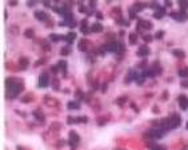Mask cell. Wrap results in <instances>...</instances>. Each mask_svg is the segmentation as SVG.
Returning <instances> with one entry per match:
<instances>
[{
  "mask_svg": "<svg viewBox=\"0 0 188 150\" xmlns=\"http://www.w3.org/2000/svg\"><path fill=\"white\" fill-rule=\"evenodd\" d=\"M43 4H44V6H45V7H51V4H49L48 2H44Z\"/></svg>",
  "mask_w": 188,
  "mask_h": 150,
  "instance_id": "db71d44e",
  "label": "cell"
},
{
  "mask_svg": "<svg viewBox=\"0 0 188 150\" xmlns=\"http://www.w3.org/2000/svg\"><path fill=\"white\" fill-rule=\"evenodd\" d=\"M179 76L181 78H188V68H183L179 71Z\"/></svg>",
  "mask_w": 188,
  "mask_h": 150,
  "instance_id": "484cf974",
  "label": "cell"
},
{
  "mask_svg": "<svg viewBox=\"0 0 188 150\" xmlns=\"http://www.w3.org/2000/svg\"><path fill=\"white\" fill-rule=\"evenodd\" d=\"M163 134H164V130H163L162 128H153V129L149 130V132L144 135V137H148L149 141H155V139L162 138Z\"/></svg>",
  "mask_w": 188,
  "mask_h": 150,
  "instance_id": "7a4b0ae2",
  "label": "cell"
},
{
  "mask_svg": "<svg viewBox=\"0 0 188 150\" xmlns=\"http://www.w3.org/2000/svg\"><path fill=\"white\" fill-rule=\"evenodd\" d=\"M49 84V76L48 73H41V76L39 77V81H37V85H39V88H47Z\"/></svg>",
  "mask_w": 188,
  "mask_h": 150,
  "instance_id": "277c9868",
  "label": "cell"
},
{
  "mask_svg": "<svg viewBox=\"0 0 188 150\" xmlns=\"http://www.w3.org/2000/svg\"><path fill=\"white\" fill-rule=\"evenodd\" d=\"M51 71H52L53 73H58V71H59V68H58V65H56V67H52V68H51Z\"/></svg>",
  "mask_w": 188,
  "mask_h": 150,
  "instance_id": "b9f144b4",
  "label": "cell"
},
{
  "mask_svg": "<svg viewBox=\"0 0 188 150\" xmlns=\"http://www.w3.org/2000/svg\"><path fill=\"white\" fill-rule=\"evenodd\" d=\"M88 25V20L87 19H84V20H82V24H80V28H86Z\"/></svg>",
  "mask_w": 188,
  "mask_h": 150,
  "instance_id": "ab89813d",
  "label": "cell"
},
{
  "mask_svg": "<svg viewBox=\"0 0 188 150\" xmlns=\"http://www.w3.org/2000/svg\"><path fill=\"white\" fill-rule=\"evenodd\" d=\"M140 28H144L145 31H151L152 29V24H151V21H147V20H139L138 29H140Z\"/></svg>",
  "mask_w": 188,
  "mask_h": 150,
  "instance_id": "9c48e42d",
  "label": "cell"
},
{
  "mask_svg": "<svg viewBox=\"0 0 188 150\" xmlns=\"http://www.w3.org/2000/svg\"><path fill=\"white\" fill-rule=\"evenodd\" d=\"M43 63H45V59H40V60H37V61L35 63V65H36V67H39V65H41Z\"/></svg>",
  "mask_w": 188,
  "mask_h": 150,
  "instance_id": "60d3db41",
  "label": "cell"
},
{
  "mask_svg": "<svg viewBox=\"0 0 188 150\" xmlns=\"http://www.w3.org/2000/svg\"><path fill=\"white\" fill-rule=\"evenodd\" d=\"M163 36H164V31H157V32H156V36H155V39L160 40V39H163Z\"/></svg>",
  "mask_w": 188,
  "mask_h": 150,
  "instance_id": "e575fe53",
  "label": "cell"
},
{
  "mask_svg": "<svg viewBox=\"0 0 188 150\" xmlns=\"http://www.w3.org/2000/svg\"><path fill=\"white\" fill-rule=\"evenodd\" d=\"M143 40L145 41V43H151V41L153 40V37H152L151 35H148V33H145V35L143 36Z\"/></svg>",
  "mask_w": 188,
  "mask_h": 150,
  "instance_id": "4dcf8cb0",
  "label": "cell"
},
{
  "mask_svg": "<svg viewBox=\"0 0 188 150\" xmlns=\"http://www.w3.org/2000/svg\"><path fill=\"white\" fill-rule=\"evenodd\" d=\"M88 118L86 116H83V117H76V124H80V122H87Z\"/></svg>",
  "mask_w": 188,
  "mask_h": 150,
  "instance_id": "1f68e13d",
  "label": "cell"
},
{
  "mask_svg": "<svg viewBox=\"0 0 188 150\" xmlns=\"http://www.w3.org/2000/svg\"><path fill=\"white\" fill-rule=\"evenodd\" d=\"M58 68H59V69H62L63 73L65 74V72H67V61H64V60L59 61V63H58Z\"/></svg>",
  "mask_w": 188,
  "mask_h": 150,
  "instance_id": "ffe728a7",
  "label": "cell"
},
{
  "mask_svg": "<svg viewBox=\"0 0 188 150\" xmlns=\"http://www.w3.org/2000/svg\"><path fill=\"white\" fill-rule=\"evenodd\" d=\"M149 149L151 150H166L164 146H160V145H157V143H151L149 145Z\"/></svg>",
  "mask_w": 188,
  "mask_h": 150,
  "instance_id": "4316f807",
  "label": "cell"
},
{
  "mask_svg": "<svg viewBox=\"0 0 188 150\" xmlns=\"http://www.w3.org/2000/svg\"><path fill=\"white\" fill-rule=\"evenodd\" d=\"M60 53H62L63 56H68V55H71V48H69V45H68V46H65V48H63L62 51H60Z\"/></svg>",
  "mask_w": 188,
  "mask_h": 150,
  "instance_id": "f1b7e54d",
  "label": "cell"
},
{
  "mask_svg": "<svg viewBox=\"0 0 188 150\" xmlns=\"http://www.w3.org/2000/svg\"><path fill=\"white\" fill-rule=\"evenodd\" d=\"M181 86L183 88H188V81H181Z\"/></svg>",
  "mask_w": 188,
  "mask_h": 150,
  "instance_id": "7bdbcfd3",
  "label": "cell"
},
{
  "mask_svg": "<svg viewBox=\"0 0 188 150\" xmlns=\"http://www.w3.org/2000/svg\"><path fill=\"white\" fill-rule=\"evenodd\" d=\"M104 48H105V51L117 53V52H119V43H116V41H111V43H108V44L104 45Z\"/></svg>",
  "mask_w": 188,
  "mask_h": 150,
  "instance_id": "52a82bcc",
  "label": "cell"
},
{
  "mask_svg": "<svg viewBox=\"0 0 188 150\" xmlns=\"http://www.w3.org/2000/svg\"><path fill=\"white\" fill-rule=\"evenodd\" d=\"M170 121H171V126H172V129H175V128H179L180 124H181V117L177 114V113H173L171 114L170 117Z\"/></svg>",
  "mask_w": 188,
  "mask_h": 150,
  "instance_id": "8992f818",
  "label": "cell"
},
{
  "mask_svg": "<svg viewBox=\"0 0 188 150\" xmlns=\"http://www.w3.org/2000/svg\"><path fill=\"white\" fill-rule=\"evenodd\" d=\"M127 100H128V98H127V96H121L120 98H117V100H116V104H117V105H123Z\"/></svg>",
  "mask_w": 188,
  "mask_h": 150,
  "instance_id": "f546056e",
  "label": "cell"
},
{
  "mask_svg": "<svg viewBox=\"0 0 188 150\" xmlns=\"http://www.w3.org/2000/svg\"><path fill=\"white\" fill-rule=\"evenodd\" d=\"M80 29H82V33H83V35H88V33L91 32V28H88V27H86V28H80Z\"/></svg>",
  "mask_w": 188,
  "mask_h": 150,
  "instance_id": "74e56055",
  "label": "cell"
},
{
  "mask_svg": "<svg viewBox=\"0 0 188 150\" xmlns=\"http://www.w3.org/2000/svg\"><path fill=\"white\" fill-rule=\"evenodd\" d=\"M147 7V4H144V3H135L133 4V8L136 9V12H139V11H142L143 8Z\"/></svg>",
  "mask_w": 188,
  "mask_h": 150,
  "instance_id": "cb8c5ba5",
  "label": "cell"
},
{
  "mask_svg": "<svg viewBox=\"0 0 188 150\" xmlns=\"http://www.w3.org/2000/svg\"><path fill=\"white\" fill-rule=\"evenodd\" d=\"M177 101H179V104H180V106H181L183 110H185L187 108H188V97H187V96L180 94L179 97H177Z\"/></svg>",
  "mask_w": 188,
  "mask_h": 150,
  "instance_id": "30bf717a",
  "label": "cell"
},
{
  "mask_svg": "<svg viewBox=\"0 0 188 150\" xmlns=\"http://www.w3.org/2000/svg\"><path fill=\"white\" fill-rule=\"evenodd\" d=\"M168 98V92H164L163 93V100H167Z\"/></svg>",
  "mask_w": 188,
  "mask_h": 150,
  "instance_id": "f6af8a7d",
  "label": "cell"
},
{
  "mask_svg": "<svg viewBox=\"0 0 188 150\" xmlns=\"http://www.w3.org/2000/svg\"><path fill=\"white\" fill-rule=\"evenodd\" d=\"M105 122H107V120H99V122H97V124H99V125L101 126V125H104Z\"/></svg>",
  "mask_w": 188,
  "mask_h": 150,
  "instance_id": "ee69618b",
  "label": "cell"
},
{
  "mask_svg": "<svg viewBox=\"0 0 188 150\" xmlns=\"http://www.w3.org/2000/svg\"><path fill=\"white\" fill-rule=\"evenodd\" d=\"M17 150H23V149H21V147H20V146H19V147H17Z\"/></svg>",
  "mask_w": 188,
  "mask_h": 150,
  "instance_id": "11a10c76",
  "label": "cell"
},
{
  "mask_svg": "<svg viewBox=\"0 0 188 150\" xmlns=\"http://www.w3.org/2000/svg\"><path fill=\"white\" fill-rule=\"evenodd\" d=\"M34 116L36 117L37 120H40L41 122L44 121V116H43V113H41V112H39V110H35V112H34Z\"/></svg>",
  "mask_w": 188,
  "mask_h": 150,
  "instance_id": "83f0119b",
  "label": "cell"
},
{
  "mask_svg": "<svg viewBox=\"0 0 188 150\" xmlns=\"http://www.w3.org/2000/svg\"><path fill=\"white\" fill-rule=\"evenodd\" d=\"M164 15H166V9H164L163 7H160L159 9H156V11H155L153 17H155V19H162Z\"/></svg>",
  "mask_w": 188,
  "mask_h": 150,
  "instance_id": "4fadbf2b",
  "label": "cell"
},
{
  "mask_svg": "<svg viewBox=\"0 0 188 150\" xmlns=\"http://www.w3.org/2000/svg\"><path fill=\"white\" fill-rule=\"evenodd\" d=\"M171 6H172L171 2H166V7H171Z\"/></svg>",
  "mask_w": 188,
  "mask_h": 150,
  "instance_id": "f5cc1de1",
  "label": "cell"
},
{
  "mask_svg": "<svg viewBox=\"0 0 188 150\" xmlns=\"http://www.w3.org/2000/svg\"><path fill=\"white\" fill-rule=\"evenodd\" d=\"M87 44H88V41L87 40H80L79 41V45H77V48H79V51H87Z\"/></svg>",
  "mask_w": 188,
  "mask_h": 150,
  "instance_id": "d6986e66",
  "label": "cell"
},
{
  "mask_svg": "<svg viewBox=\"0 0 188 150\" xmlns=\"http://www.w3.org/2000/svg\"><path fill=\"white\" fill-rule=\"evenodd\" d=\"M76 96H77L79 100H84V93L82 90H76Z\"/></svg>",
  "mask_w": 188,
  "mask_h": 150,
  "instance_id": "f35d334b",
  "label": "cell"
},
{
  "mask_svg": "<svg viewBox=\"0 0 188 150\" xmlns=\"http://www.w3.org/2000/svg\"><path fill=\"white\" fill-rule=\"evenodd\" d=\"M79 12H82V13H87V15H88V12H90V11H88V9H87L86 7H84L83 4H80V6H79Z\"/></svg>",
  "mask_w": 188,
  "mask_h": 150,
  "instance_id": "836d02e7",
  "label": "cell"
},
{
  "mask_svg": "<svg viewBox=\"0 0 188 150\" xmlns=\"http://www.w3.org/2000/svg\"><path fill=\"white\" fill-rule=\"evenodd\" d=\"M149 52H151V51H149V48L147 45H142L138 49V53H136V55H138L139 57H147V56L149 55Z\"/></svg>",
  "mask_w": 188,
  "mask_h": 150,
  "instance_id": "ba28073f",
  "label": "cell"
},
{
  "mask_svg": "<svg viewBox=\"0 0 188 150\" xmlns=\"http://www.w3.org/2000/svg\"><path fill=\"white\" fill-rule=\"evenodd\" d=\"M67 124H68V125L76 124V118H75V117H71V116H69V117H68V120H67Z\"/></svg>",
  "mask_w": 188,
  "mask_h": 150,
  "instance_id": "8d00e7d4",
  "label": "cell"
},
{
  "mask_svg": "<svg viewBox=\"0 0 188 150\" xmlns=\"http://www.w3.org/2000/svg\"><path fill=\"white\" fill-rule=\"evenodd\" d=\"M49 40L56 43V41H60V40H64V36H60V35H55V33H51L49 35Z\"/></svg>",
  "mask_w": 188,
  "mask_h": 150,
  "instance_id": "ac0fdd59",
  "label": "cell"
},
{
  "mask_svg": "<svg viewBox=\"0 0 188 150\" xmlns=\"http://www.w3.org/2000/svg\"><path fill=\"white\" fill-rule=\"evenodd\" d=\"M35 4H36L35 2H30V3H28V6H30V7H34V6H35Z\"/></svg>",
  "mask_w": 188,
  "mask_h": 150,
  "instance_id": "816d5d0a",
  "label": "cell"
},
{
  "mask_svg": "<svg viewBox=\"0 0 188 150\" xmlns=\"http://www.w3.org/2000/svg\"><path fill=\"white\" fill-rule=\"evenodd\" d=\"M116 150H123V149H116Z\"/></svg>",
  "mask_w": 188,
  "mask_h": 150,
  "instance_id": "9f6ffc18",
  "label": "cell"
},
{
  "mask_svg": "<svg viewBox=\"0 0 188 150\" xmlns=\"http://www.w3.org/2000/svg\"><path fill=\"white\" fill-rule=\"evenodd\" d=\"M177 4L180 7V11H187L188 9V2H185V0H180V2H177Z\"/></svg>",
  "mask_w": 188,
  "mask_h": 150,
  "instance_id": "7402d4cb",
  "label": "cell"
},
{
  "mask_svg": "<svg viewBox=\"0 0 188 150\" xmlns=\"http://www.w3.org/2000/svg\"><path fill=\"white\" fill-rule=\"evenodd\" d=\"M76 39V33L75 32H69V33H67V36H64V40L67 41V44H72V41Z\"/></svg>",
  "mask_w": 188,
  "mask_h": 150,
  "instance_id": "7c38bea8",
  "label": "cell"
},
{
  "mask_svg": "<svg viewBox=\"0 0 188 150\" xmlns=\"http://www.w3.org/2000/svg\"><path fill=\"white\" fill-rule=\"evenodd\" d=\"M64 145H65L64 141H59V142H58V146H64Z\"/></svg>",
  "mask_w": 188,
  "mask_h": 150,
  "instance_id": "f907efd6",
  "label": "cell"
},
{
  "mask_svg": "<svg viewBox=\"0 0 188 150\" xmlns=\"http://www.w3.org/2000/svg\"><path fill=\"white\" fill-rule=\"evenodd\" d=\"M90 7L95 8V7H96V3H95V2H90Z\"/></svg>",
  "mask_w": 188,
  "mask_h": 150,
  "instance_id": "c3c4849f",
  "label": "cell"
},
{
  "mask_svg": "<svg viewBox=\"0 0 188 150\" xmlns=\"http://www.w3.org/2000/svg\"><path fill=\"white\" fill-rule=\"evenodd\" d=\"M23 89H24V85H23V82H21V81H17L11 89H8V90H7L8 98H15V97H17V96L23 92Z\"/></svg>",
  "mask_w": 188,
  "mask_h": 150,
  "instance_id": "6da1fadb",
  "label": "cell"
},
{
  "mask_svg": "<svg viewBox=\"0 0 188 150\" xmlns=\"http://www.w3.org/2000/svg\"><path fill=\"white\" fill-rule=\"evenodd\" d=\"M28 64H30V60L25 59V57H21L20 60H19V65H20L21 69H25L28 67Z\"/></svg>",
  "mask_w": 188,
  "mask_h": 150,
  "instance_id": "2e32d148",
  "label": "cell"
},
{
  "mask_svg": "<svg viewBox=\"0 0 188 150\" xmlns=\"http://www.w3.org/2000/svg\"><path fill=\"white\" fill-rule=\"evenodd\" d=\"M24 36L27 37V39H34V36H35L34 29H25L24 31Z\"/></svg>",
  "mask_w": 188,
  "mask_h": 150,
  "instance_id": "d4e9b609",
  "label": "cell"
},
{
  "mask_svg": "<svg viewBox=\"0 0 188 150\" xmlns=\"http://www.w3.org/2000/svg\"><path fill=\"white\" fill-rule=\"evenodd\" d=\"M67 108L68 109H79L80 105H79V102H75V101H69L67 104Z\"/></svg>",
  "mask_w": 188,
  "mask_h": 150,
  "instance_id": "603a6c76",
  "label": "cell"
},
{
  "mask_svg": "<svg viewBox=\"0 0 188 150\" xmlns=\"http://www.w3.org/2000/svg\"><path fill=\"white\" fill-rule=\"evenodd\" d=\"M187 129H188V122H187Z\"/></svg>",
  "mask_w": 188,
  "mask_h": 150,
  "instance_id": "6f0895ef",
  "label": "cell"
},
{
  "mask_svg": "<svg viewBox=\"0 0 188 150\" xmlns=\"http://www.w3.org/2000/svg\"><path fill=\"white\" fill-rule=\"evenodd\" d=\"M34 15H35V17L37 19V20H40V21H44V20L48 19V16H47V13L44 11H36Z\"/></svg>",
  "mask_w": 188,
  "mask_h": 150,
  "instance_id": "8fae6325",
  "label": "cell"
},
{
  "mask_svg": "<svg viewBox=\"0 0 188 150\" xmlns=\"http://www.w3.org/2000/svg\"><path fill=\"white\" fill-rule=\"evenodd\" d=\"M101 90H103V92L107 90V84H103V85H101Z\"/></svg>",
  "mask_w": 188,
  "mask_h": 150,
  "instance_id": "bcb514c9",
  "label": "cell"
},
{
  "mask_svg": "<svg viewBox=\"0 0 188 150\" xmlns=\"http://www.w3.org/2000/svg\"><path fill=\"white\" fill-rule=\"evenodd\" d=\"M131 106H132V109H133V110H136V112H139V109H138V106H136L135 104H131Z\"/></svg>",
  "mask_w": 188,
  "mask_h": 150,
  "instance_id": "681fc988",
  "label": "cell"
},
{
  "mask_svg": "<svg viewBox=\"0 0 188 150\" xmlns=\"http://www.w3.org/2000/svg\"><path fill=\"white\" fill-rule=\"evenodd\" d=\"M17 82V80H15V78H7L6 80V86H7V90L8 89H11L15 84Z\"/></svg>",
  "mask_w": 188,
  "mask_h": 150,
  "instance_id": "e0dca14e",
  "label": "cell"
},
{
  "mask_svg": "<svg viewBox=\"0 0 188 150\" xmlns=\"http://www.w3.org/2000/svg\"><path fill=\"white\" fill-rule=\"evenodd\" d=\"M136 17V9L133 7L129 8V19H135Z\"/></svg>",
  "mask_w": 188,
  "mask_h": 150,
  "instance_id": "d6a6232c",
  "label": "cell"
},
{
  "mask_svg": "<svg viewBox=\"0 0 188 150\" xmlns=\"http://www.w3.org/2000/svg\"><path fill=\"white\" fill-rule=\"evenodd\" d=\"M172 55L176 56V57H179V59H184L185 57V52H184V51H181V49H173Z\"/></svg>",
  "mask_w": 188,
  "mask_h": 150,
  "instance_id": "9a60e30c",
  "label": "cell"
},
{
  "mask_svg": "<svg viewBox=\"0 0 188 150\" xmlns=\"http://www.w3.org/2000/svg\"><path fill=\"white\" fill-rule=\"evenodd\" d=\"M96 17L99 19V20H100V19H103V15H101L100 12H97V13H96Z\"/></svg>",
  "mask_w": 188,
  "mask_h": 150,
  "instance_id": "7dc6e473",
  "label": "cell"
},
{
  "mask_svg": "<svg viewBox=\"0 0 188 150\" xmlns=\"http://www.w3.org/2000/svg\"><path fill=\"white\" fill-rule=\"evenodd\" d=\"M171 17L177 21H184L188 19V15L185 11H179V12H171Z\"/></svg>",
  "mask_w": 188,
  "mask_h": 150,
  "instance_id": "5b68a950",
  "label": "cell"
},
{
  "mask_svg": "<svg viewBox=\"0 0 188 150\" xmlns=\"http://www.w3.org/2000/svg\"><path fill=\"white\" fill-rule=\"evenodd\" d=\"M136 41H138V33H135V32L129 33V44L131 45H135Z\"/></svg>",
  "mask_w": 188,
  "mask_h": 150,
  "instance_id": "44dd1931",
  "label": "cell"
},
{
  "mask_svg": "<svg viewBox=\"0 0 188 150\" xmlns=\"http://www.w3.org/2000/svg\"><path fill=\"white\" fill-rule=\"evenodd\" d=\"M41 46H43V49L45 51V52H48V51H51V45L47 44V41H43V44H41Z\"/></svg>",
  "mask_w": 188,
  "mask_h": 150,
  "instance_id": "d590c367",
  "label": "cell"
},
{
  "mask_svg": "<svg viewBox=\"0 0 188 150\" xmlns=\"http://www.w3.org/2000/svg\"><path fill=\"white\" fill-rule=\"evenodd\" d=\"M103 31V25L100 24V23H93V24L91 25V32H101Z\"/></svg>",
  "mask_w": 188,
  "mask_h": 150,
  "instance_id": "5bb4252c",
  "label": "cell"
},
{
  "mask_svg": "<svg viewBox=\"0 0 188 150\" xmlns=\"http://www.w3.org/2000/svg\"><path fill=\"white\" fill-rule=\"evenodd\" d=\"M68 143H69V146H71L72 150H75L77 147V145L80 143V137H79V134L76 132H73V130L69 132V141H68Z\"/></svg>",
  "mask_w": 188,
  "mask_h": 150,
  "instance_id": "3957f363",
  "label": "cell"
}]
</instances>
